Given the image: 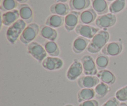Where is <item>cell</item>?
Here are the masks:
<instances>
[{
    "instance_id": "6da1fadb",
    "label": "cell",
    "mask_w": 127,
    "mask_h": 106,
    "mask_svg": "<svg viewBox=\"0 0 127 106\" xmlns=\"http://www.w3.org/2000/svg\"><path fill=\"white\" fill-rule=\"evenodd\" d=\"M110 39V34L105 30L99 31L92 38L87 50L91 53H97L102 50Z\"/></svg>"
},
{
    "instance_id": "7a4b0ae2",
    "label": "cell",
    "mask_w": 127,
    "mask_h": 106,
    "mask_svg": "<svg viewBox=\"0 0 127 106\" xmlns=\"http://www.w3.org/2000/svg\"><path fill=\"white\" fill-rule=\"evenodd\" d=\"M26 22L22 19H19L9 27L6 31V38L11 44H14L20 38L24 30L26 29Z\"/></svg>"
},
{
    "instance_id": "3957f363",
    "label": "cell",
    "mask_w": 127,
    "mask_h": 106,
    "mask_svg": "<svg viewBox=\"0 0 127 106\" xmlns=\"http://www.w3.org/2000/svg\"><path fill=\"white\" fill-rule=\"evenodd\" d=\"M40 32V27L36 23L29 24L24 30L20 37V40L25 45L33 42Z\"/></svg>"
},
{
    "instance_id": "277c9868",
    "label": "cell",
    "mask_w": 127,
    "mask_h": 106,
    "mask_svg": "<svg viewBox=\"0 0 127 106\" xmlns=\"http://www.w3.org/2000/svg\"><path fill=\"white\" fill-rule=\"evenodd\" d=\"M27 51L33 58L39 62H43L47 57V53L44 47L37 42H32L28 44Z\"/></svg>"
},
{
    "instance_id": "5b68a950",
    "label": "cell",
    "mask_w": 127,
    "mask_h": 106,
    "mask_svg": "<svg viewBox=\"0 0 127 106\" xmlns=\"http://www.w3.org/2000/svg\"><path fill=\"white\" fill-rule=\"evenodd\" d=\"M116 16L114 14L109 13L101 15L97 17L95 24L99 28L104 29L106 31V29L113 27L116 24Z\"/></svg>"
},
{
    "instance_id": "8992f818",
    "label": "cell",
    "mask_w": 127,
    "mask_h": 106,
    "mask_svg": "<svg viewBox=\"0 0 127 106\" xmlns=\"http://www.w3.org/2000/svg\"><path fill=\"white\" fill-rule=\"evenodd\" d=\"M83 71L86 76H94L97 74V68L95 62L91 55H84L81 58Z\"/></svg>"
},
{
    "instance_id": "52a82bcc",
    "label": "cell",
    "mask_w": 127,
    "mask_h": 106,
    "mask_svg": "<svg viewBox=\"0 0 127 106\" xmlns=\"http://www.w3.org/2000/svg\"><path fill=\"white\" fill-rule=\"evenodd\" d=\"M99 31V28L81 24H78L75 29V32L78 35L88 39L93 38Z\"/></svg>"
},
{
    "instance_id": "ba28073f",
    "label": "cell",
    "mask_w": 127,
    "mask_h": 106,
    "mask_svg": "<svg viewBox=\"0 0 127 106\" xmlns=\"http://www.w3.org/2000/svg\"><path fill=\"white\" fill-rule=\"evenodd\" d=\"M81 12L79 11H72L69 12L64 17V27L68 32L73 31L76 29L79 22V16Z\"/></svg>"
},
{
    "instance_id": "9c48e42d",
    "label": "cell",
    "mask_w": 127,
    "mask_h": 106,
    "mask_svg": "<svg viewBox=\"0 0 127 106\" xmlns=\"http://www.w3.org/2000/svg\"><path fill=\"white\" fill-rule=\"evenodd\" d=\"M83 71L81 62L76 59L69 67L66 72V77L69 80L74 81L78 79Z\"/></svg>"
},
{
    "instance_id": "30bf717a",
    "label": "cell",
    "mask_w": 127,
    "mask_h": 106,
    "mask_svg": "<svg viewBox=\"0 0 127 106\" xmlns=\"http://www.w3.org/2000/svg\"><path fill=\"white\" fill-rule=\"evenodd\" d=\"M42 67L49 71L58 70L63 66V62L61 58L55 57H48L42 62Z\"/></svg>"
},
{
    "instance_id": "8fae6325",
    "label": "cell",
    "mask_w": 127,
    "mask_h": 106,
    "mask_svg": "<svg viewBox=\"0 0 127 106\" xmlns=\"http://www.w3.org/2000/svg\"><path fill=\"white\" fill-rule=\"evenodd\" d=\"M123 50L122 43L120 42H112L108 43L102 50L103 54L107 56H117L121 53Z\"/></svg>"
},
{
    "instance_id": "7c38bea8",
    "label": "cell",
    "mask_w": 127,
    "mask_h": 106,
    "mask_svg": "<svg viewBox=\"0 0 127 106\" xmlns=\"http://www.w3.org/2000/svg\"><path fill=\"white\" fill-rule=\"evenodd\" d=\"M100 83V79L95 76H84L78 79V84L82 89L93 88Z\"/></svg>"
},
{
    "instance_id": "4fadbf2b",
    "label": "cell",
    "mask_w": 127,
    "mask_h": 106,
    "mask_svg": "<svg viewBox=\"0 0 127 106\" xmlns=\"http://www.w3.org/2000/svg\"><path fill=\"white\" fill-rule=\"evenodd\" d=\"M20 17L19 10L14 9L3 13L1 16V24L6 26H11L16 22Z\"/></svg>"
},
{
    "instance_id": "5bb4252c",
    "label": "cell",
    "mask_w": 127,
    "mask_h": 106,
    "mask_svg": "<svg viewBox=\"0 0 127 106\" xmlns=\"http://www.w3.org/2000/svg\"><path fill=\"white\" fill-rule=\"evenodd\" d=\"M97 19V13L93 9L90 8L81 12L79 22L81 24H90Z\"/></svg>"
},
{
    "instance_id": "9a60e30c",
    "label": "cell",
    "mask_w": 127,
    "mask_h": 106,
    "mask_svg": "<svg viewBox=\"0 0 127 106\" xmlns=\"http://www.w3.org/2000/svg\"><path fill=\"white\" fill-rule=\"evenodd\" d=\"M89 40L84 37L79 36L74 39L73 43V50L77 54L82 53L84 50L88 48L89 44Z\"/></svg>"
},
{
    "instance_id": "2e32d148",
    "label": "cell",
    "mask_w": 127,
    "mask_h": 106,
    "mask_svg": "<svg viewBox=\"0 0 127 106\" xmlns=\"http://www.w3.org/2000/svg\"><path fill=\"white\" fill-rule=\"evenodd\" d=\"M40 35L45 39L49 41H55L58 37L57 31L54 28L49 27L46 25L40 26Z\"/></svg>"
},
{
    "instance_id": "e0dca14e",
    "label": "cell",
    "mask_w": 127,
    "mask_h": 106,
    "mask_svg": "<svg viewBox=\"0 0 127 106\" xmlns=\"http://www.w3.org/2000/svg\"><path fill=\"white\" fill-rule=\"evenodd\" d=\"M69 9L70 7L68 4L56 2L51 6L50 11L53 14L66 16L68 14H69Z\"/></svg>"
},
{
    "instance_id": "ac0fdd59",
    "label": "cell",
    "mask_w": 127,
    "mask_h": 106,
    "mask_svg": "<svg viewBox=\"0 0 127 106\" xmlns=\"http://www.w3.org/2000/svg\"><path fill=\"white\" fill-rule=\"evenodd\" d=\"M20 17L26 23L31 24L33 20V11L31 7L27 4H22L19 7Z\"/></svg>"
},
{
    "instance_id": "d6986e66",
    "label": "cell",
    "mask_w": 127,
    "mask_h": 106,
    "mask_svg": "<svg viewBox=\"0 0 127 106\" xmlns=\"http://www.w3.org/2000/svg\"><path fill=\"white\" fill-rule=\"evenodd\" d=\"M93 9L99 15L105 14L109 9L106 0H91Z\"/></svg>"
},
{
    "instance_id": "ffe728a7",
    "label": "cell",
    "mask_w": 127,
    "mask_h": 106,
    "mask_svg": "<svg viewBox=\"0 0 127 106\" xmlns=\"http://www.w3.org/2000/svg\"><path fill=\"white\" fill-rule=\"evenodd\" d=\"M97 76L99 78L100 81L107 84H113L116 81L115 76L107 70H100L97 74Z\"/></svg>"
},
{
    "instance_id": "44dd1931",
    "label": "cell",
    "mask_w": 127,
    "mask_h": 106,
    "mask_svg": "<svg viewBox=\"0 0 127 106\" xmlns=\"http://www.w3.org/2000/svg\"><path fill=\"white\" fill-rule=\"evenodd\" d=\"M64 24V17L59 15L52 14L48 16L45 22L46 26L52 28H58Z\"/></svg>"
},
{
    "instance_id": "7402d4cb",
    "label": "cell",
    "mask_w": 127,
    "mask_h": 106,
    "mask_svg": "<svg viewBox=\"0 0 127 106\" xmlns=\"http://www.w3.org/2000/svg\"><path fill=\"white\" fill-rule=\"evenodd\" d=\"M95 96V91L93 88H83L78 93V101L83 103L86 101L92 100Z\"/></svg>"
},
{
    "instance_id": "603a6c76",
    "label": "cell",
    "mask_w": 127,
    "mask_h": 106,
    "mask_svg": "<svg viewBox=\"0 0 127 106\" xmlns=\"http://www.w3.org/2000/svg\"><path fill=\"white\" fill-rule=\"evenodd\" d=\"M91 5L90 0H70L69 7L73 11H81L88 8Z\"/></svg>"
},
{
    "instance_id": "cb8c5ba5",
    "label": "cell",
    "mask_w": 127,
    "mask_h": 106,
    "mask_svg": "<svg viewBox=\"0 0 127 106\" xmlns=\"http://www.w3.org/2000/svg\"><path fill=\"white\" fill-rule=\"evenodd\" d=\"M43 47L47 54L50 55L51 57H57L60 55V48L55 41H46L43 43Z\"/></svg>"
},
{
    "instance_id": "d4e9b609",
    "label": "cell",
    "mask_w": 127,
    "mask_h": 106,
    "mask_svg": "<svg viewBox=\"0 0 127 106\" xmlns=\"http://www.w3.org/2000/svg\"><path fill=\"white\" fill-rule=\"evenodd\" d=\"M110 90L111 89L108 86V84H105L103 82H100L95 87V89H94L95 97L97 99H102V98H104L110 91Z\"/></svg>"
},
{
    "instance_id": "484cf974",
    "label": "cell",
    "mask_w": 127,
    "mask_h": 106,
    "mask_svg": "<svg viewBox=\"0 0 127 106\" xmlns=\"http://www.w3.org/2000/svg\"><path fill=\"white\" fill-rule=\"evenodd\" d=\"M126 6V0H115L110 4L109 11L110 13L117 14L124 9Z\"/></svg>"
},
{
    "instance_id": "4316f807",
    "label": "cell",
    "mask_w": 127,
    "mask_h": 106,
    "mask_svg": "<svg viewBox=\"0 0 127 106\" xmlns=\"http://www.w3.org/2000/svg\"><path fill=\"white\" fill-rule=\"evenodd\" d=\"M109 63V58L108 56L104 54H99L95 60V64H96L97 70H103L107 67Z\"/></svg>"
},
{
    "instance_id": "83f0119b",
    "label": "cell",
    "mask_w": 127,
    "mask_h": 106,
    "mask_svg": "<svg viewBox=\"0 0 127 106\" xmlns=\"http://www.w3.org/2000/svg\"><path fill=\"white\" fill-rule=\"evenodd\" d=\"M17 5L18 2L16 0H2L1 4V9L5 12L12 11L17 7Z\"/></svg>"
},
{
    "instance_id": "f1b7e54d",
    "label": "cell",
    "mask_w": 127,
    "mask_h": 106,
    "mask_svg": "<svg viewBox=\"0 0 127 106\" xmlns=\"http://www.w3.org/2000/svg\"><path fill=\"white\" fill-rule=\"evenodd\" d=\"M115 98L119 101H127V86L123 87L116 92Z\"/></svg>"
},
{
    "instance_id": "f546056e",
    "label": "cell",
    "mask_w": 127,
    "mask_h": 106,
    "mask_svg": "<svg viewBox=\"0 0 127 106\" xmlns=\"http://www.w3.org/2000/svg\"><path fill=\"white\" fill-rule=\"evenodd\" d=\"M120 103L116 98L112 97L109 100L107 101L102 106H119Z\"/></svg>"
},
{
    "instance_id": "4dcf8cb0",
    "label": "cell",
    "mask_w": 127,
    "mask_h": 106,
    "mask_svg": "<svg viewBox=\"0 0 127 106\" xmlns=\"http://www.w3.org/2000/svg\"><path fill=\"white\" fill-rule=\"evenodd\" d=\"M79 106H99V103L96 100L92 99L83 102L79 104Z\"/></svg>"
},
{
    "instance_id": "1f68e13d",
    "label": "cell",
    "mask_w": 127,
    "mask_h": 106,
    "mask_svg": "<svg viewBox=\"0 0 127 106\" xmlns=\"http://www.w3.org/2000/svg\"><path fill=\"white\" fill-rule=\"evenodd\" d=\"M17 2L20 4H26V2H27L28 1V0H16Z\"/></svg>"
},
{
    "instance_id": "d6a6232c",
    "label": "cell",
    "mask_w": 127,
    "mask_h": 106,
    "mask_svg": "<svg viewBox=\"0 0 127 106\" xmlns=\"http://www.w3.org/2000/svg\"><path fill=\"white\" fill-rule=\"evenodd\" d=\"M56 2H62V3H66V2L68 1V0H55Z\"/></svg>"
},
{
    "instance_id": "836d02e7",
    "label": "cell",
    "mask_w": 127,
    "mask_h": 106,
    "mask_svg": "<svg viewBox=\"0 0 127 106\" xmlns=\"http://www.w3.org/2000/svg\"><path fill=\"white\" fill-rule=\"evenodd\" d=\"M119 106H127V104L125 103H120Z\"/></svg>"
},
{
    "instance_id": "e575fe53",
    "label": "cell",
    "mask_w": 127,
    "mask_h": 106,
    "mask_svg": "<svg viewBox=\"0 0 127 106\" xmlns=\"http://www.w3.org/2000/svg\"><path fill=\"white\" fill-rule=\"evenodd\" d=\"M106 1H109V2H110V1H115V0H106Z\"/></svg>"
},
{
    "instance_id": "d590c367",
    "label": "cell",
    "mask_w": 127,
    "mask_h": 106,
    "mask_svg": "<svg viewBox=\"0 0 127 106\" xmlns=\"http://www.w3.org/2000/svg\"><path fill=\"white\" fill-rule=\"evenodd\" d=\"M65 106H73L71 105V104H67V105H66Z\"/></svg>"
}]
</instances>
